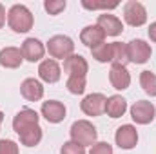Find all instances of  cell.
I'll return each mask as SVG.
<instances>
[{"instance_id":"1","label":"cell","mask_w":156,"mask_h":154,"mask_svg":"<svg viewBox=\"0 0 156 154\" xmlns=\"http://www.w3.org/2000/svg\"><path fill=\"white\" fill-rule=\"evenodd\" d=\"M35 18L33 13L29 11V7H26L24 4H15L9 7L7 11V26L9 29H13L15 33H27L33 29Z\"/></svg>"},{"instance_id":"2","label":"cell","mask_w":156,"mask_h":154,"mask_svg":"<svg viewBox=\"0 0 156 154\" xmlns=\"http://www.w3.org/2000/svg\"><path fill=\"white\" fill-rule=\"evenodd\" d=\"M69 134H71V140L80 143L82 147H93L96 143V138H98V131L89 120L73 121V125L69 129Z\"/></svg>"},{"instance_id":"3","label":"cell","mask_w":156,"mask_h":154,"mask_svg":"<svg viewBox=\"0 0 156 154\" xmlns=\"http://www.w3.org/2000/svg\"><path fill=\"white\" fill-rule=\"evenodd\" d=\"M45 49L49 51V56L53 60H66L75 54V42L66 35H55L47 40Z\"/></svg>"},{"instance_id":"4","label":"cell","mask_w":156,"mask_h":154,"mask_svg":"<svg viewBox=\"0 0 156 154\" xmlns=\"http://www.w3.org/2000/svg\"><path fill=\"white\" fill-rule=\"evenodd\" d=\"M123 20L131 27H142L147 22V9L138 0H129L123 4Z\"/></svg>"},{"instance_id":"5","label":"cell","mask_w":156,"mask_h":154,"mask_svg":"<svg viewBox=\"0 0 156 154\" xmlns=\"http://www.w3.org/2000/svg\"><path fill=\"white\" fill-rule=\"evenodd\" d=\"M129 113H131L133 121H136L138 125H149V123H153L156 116V107L149 100H138L131 105Z\"/></svg>"},{"instance_id":"6","label":"cell","mask_w":156,"mask_h":154,"mask_svg":"<svg viewBox=\"0 0 156 154\" xmlns=\"http://www.w3.org/2000/svg\"><path fill=\"white\" fill-rule=\"evenodd\" d=\"M151 54H153L151 44H147L145 40L134 38V40H131V42L127 44V58H129L131 64H138V65H142V64L149 62Z\"/></svg>"},{"instance_id":"7","label":"cell","mask_w":156,"mask_h":154,"mask_svg":"<svg viewBox=\"0 0 156 154\" xmlns=\"http://www.w3.org/2000/svg\"><path fill=\"white\" fill-rule=\"evenodd\" d=\"M105 102H107V98L102 93H91L80 102V109H82L83 114L93 116V118L102 116L105 113Z\"/></svg>"},{"instance_id":"8","label":"cell","mask_w":156,"mask_h":154,"mask_svg":"<svg viewBox=\"0 0 156 154\" xmlns=\"http://www.w3.org/2000/svg\"><path fill=\"white\" fill-rule=\"evenodd\" d=\"M115 142H116L118 147L123 149V151L134 149L136 143H138V131H136V127L131 125V123H125V125L118 127L116 134H115Z\"/></svg>"},{"instance_id":"9","label":"cell","mask_w":156,"mask_h":154,"mask_svg":"<svg viewBox=\"0 0 156 154\" xmlns=\"http://www.w3.org/2000/svg\"><path fill=\"white\" fill-rule=\"evenodd\" d=\"M38 120H40V116L37 111H33L29 107H24V109H20L15 114V118H13V131L16 134H22L24 131L31 129L33 125H38Z\"/></svg>"},{"instance_id":"10","label":"cell","mask_w":156,"mask_h":154,"mask_svg":"<svg viewBox=\"0 0 156 154\" xmlns=\"http://www.w3.org/2000/svg\"><path fill=\"white\" fill-rule=\"evenodd\" d=\"M20 51H22L24 60L35 64V62H40V60L44 58V54H45V45H44L38 38L29 37V38H26L24 42H22Z\"/></svg>"},{"instance_id":"11","label":"cell","mask_w":156,"mask_h":154,"mask_svg":"<svg viewBox=\"0 0 156 154\" xmlns=\"http://www.w3.org/2000/svg\"><path fill=\"white\" fill-rule=\"evenodd\" d=\"M42 116L49 121V123H60L66 120V114H67V109L62 102L58 100H47L42 103V109H40Z\"/></svg>"},{"instance_id":"12","label":"cell","mask_w":156,"mask_h":154,"mask_svg":"<svg viewBox=\"0 0 156 154\" xmlns=\"http://www.w3.org/2000/svg\"><path fill=\"white\" fill-rule=\"evenodd\" d=\"M96 26L105 33V37H118V35H122V31H123L122 20L118 18L116 15H111V13L98 15Z\"/></svg>"},{"instance_id":"13","label":"cell","mask_w":156,"mask_h":154,"mask_svg":"<svg viewBox=\"0 0 156 154\" xmlns=\"http://www.w3.org/2000/svg\"><path fill=\"white\" fill-rule=\"evenodd\" d=\"M38 76H40V80L45 82V83H56V82L62 78V69H60L58 62L53 60V58L42 60L40 65H38Z\"/></svg>"},{"instance_id":"14","label":"cell","mask_w":156,"mask_h":154,"mask_svg":"<svg viewBox=\"0 0 156 154\" xmlns=\"http://www.w3.org/2000/svg\"><path fill=\"white\" fill-rule=\"evenodd\" d=\"M20 94L27 102H38L44 98V85L37 78H26L20 83Z\"/></svg>"},{"instance_id":"15","label":"cell","mask_w":156,"mask_h":154,"mask_svg":"<svg viewBox=\"0 0 156 154\" xmlns=\"http://www.w3.org/2000/svg\"><path fill=\"white\" fill-rule=\"evenodd\" d=\"M64 71L67 73V76H87L89 64L82 54H71L64 60Z\"/></svg>"},{"instance_id":"16","label":"cell","mask_w":156,"mask_h":154,"mask_svg":"<svg viewBox=\"0 0 156 154\" xmlns=\"http://www.w3.org/2000/svg\"><path fill=\"white\" fill-rule=\"evenodd\" d=\"M22 62H24V56L18 47L7 45V47L0 49V65L4 69H18L22 65Z\"/></svg>"},{"instance_id":"17","label":"cell","mask_w":156,"mask_h":154,"mask_svg":"<svg viewBox=\"0 0 156 154\" xmlns=\"http://www.w3.org/2000/svg\"><path fill=\"white\" fill-rule=\"evenodd\" d=\"M80 42L83 45H87L89 49H93V47H96V45H100V44L105 42V33L96 24L94 26H85L80 31Z\"/></svg>"},{"instance_id":"18","label":"cell","mask_w":156,"mask_h":154,"mask_svg":"<svg viewBox=\"0 0 156 154\" xmlns=\"http://www.w3.org/2000/svg\"><path fill=\"white\" fill-rule=\"evenodd\" d=\"M109 82H111V85L116 91H125L131 85V75H129L127 67H123V65H111Z\"/></svg>"},{"instance_id":"19","label":"cell","mask_w":156,"mask_h":154,"mask_svg":"<svg viewBox=\"0 0 156 154\" xmlns=\"http://www.w3.org/2000/svg\"><path fill=\"white\" fill-rule=\"evenodd\" d=\"M127 100L120 94H113L107 98L105 102V114L109 118H122V116L127 113Z\"/></svg>"},{"instance_id":"20","label":"cell","mask_w":156,"mask_h":154,"mask_svg":"<svg viewBox=\"0 0 156 154\" xmlns=\"http://www.w3.org/2000/svg\"><path fill=\"white\" fill-rule=\"evenodd\" d=\"M42 136L44 134H42V127L40 125H33L31 129H27L22 134H18L20 143L26 145V147H37L40 142H42Z\"/></svg>"},{"instance_id":"21","label":"cell","mask_w":156,"mask_h":154,"mask_svg":"<svg viewBox=\"0 0 156 154\" xmlns=\"http://www.w3.org/2000/svg\"><path fill=\"white\" fill-rule=\"evenodd\" d=\"M111 64L113 65H127L129 58H127V44L122 42H113L111 44Z\"/></svg>"},{"instance_id":"22","label":"cell","mask_w":156,"mask_h":154,"mask_svg":"<svg viewBox=\"0 0 156 154\" xmlns=\"http://www.w3.org/2000/svg\"><path fill=\"white\" fill-rule=\"evenodd\" d=\"M140 85L145 91V94H149L151 98L156 96V75L151 71H142L140 73Z\"/></svg>"},{"instance_id":"23","label":"cell","mask_w":156,"mask_h":154,"mask_svg":"<svg viewBox=\"0 0 156 154\" xmlns=\"http://www.w3.org/2000/svg\"><path fill=\"white\" fill-rule=\"evenodd\" d=\"M91 53H93V58H94L96 62H100V64L111 62V44H107V42H104V44L93 47Z\"/></svg>"},{"instance_id":"24","label":"cell","mask_w":156,"mask_h":154,"mask_svg":"<svg viewBox=\"0 0 156 154\" xmlns=\"http://www.w3.org/2000/svg\"><path fill=\"white\" fill-rule=\"evenodd\" d=\"M85 85H87V80L85 76H67V82H66V87L71 94H83L85 91Z\"/></svg>"},{"instance_id":"25","label":"cell","mask_w":156,"mask_h":154,"mask_svg":"<svg viewBox=\"0 0 156 154\" xmlns=\"http://www.w3.org/2000/svg\"><path fill=\"white\" fill-rule=\"evenodd\" d=\"M66 0H45L44 2V9L49 13V15H53V16H56V15H60L64 9H66Z\"/></svg>"},{"instance_id":"26","label":"cell","mask_w":156,"mask_h":154,"mask_svg":"<svg viewBox=\"0 0 156 154\" xmlns=\"http://www.w3.org/2000/svg\"><path fill=\"white\" fill-rule=\"evenodd\" d=\"M60 154H85V147H82L80 143L69 140V142H64V145L60 149Z\"/></svg>"},{"instance_id":"27","label":"cell","mask_w":156,"mask_h":154,"mask_svg":"<svg viewBox=\"0 0 156 154\" xmlns=\"http://www.w3.org/2000/svg\"><path fill=\"white\" fill-rule=\"evenodd\" d=\"M82 5H83L85 9H91V11H94V9H105V13H107V9L118 7V2L105 4V2H89V0H82Z\"/></svg>"},{"instance_id":"28","label":"cell","mask_w":156,"mask_h":154,"mask_svg":"<svg viewBox=\"0 0 156 154\" xmlns=\"http://www.w3.org/2000/svg\"><path fill=\"white\" fill-rule=\"evenodd\" d=\"M0 154H20L18 143L13 140H0Z\"/></svg>"},{"instance_id":"29","label":"cell","mask_w":156,"mask_h":154,"mask_svg":"<svg viewBox=\"0 0 156 154\" xmlns=\"http://www.w3.org/2000/svg\"><path fill=\"white\" fill-rule=\"evenodd\" d=\"M89 154H115V152H113V145H109L107 142H96L91 147Z\"/></svg>"},{"instance_id":"30","label":"cell","mask_w":156,"mask_h":154,"mask_svg":"<svg viewBox=\"0 0 156 154\" xmlns=\"http://www.w3.org/2000/svg\"><path fill=\"white\" fill-rule=\"evenodd\" d=\"M147 33H149V38L153 40V42H156V22H153V24L149 26V31H147Z\"/></svg>"},{"instance_id":"31","label":"cell","mask_w":156,"mask_h":154,"mask_svg":"<svg viewBox=\"0 0 156 154\" xmlns=\"http://www.w3.org/2000/svg\"><path fill=\"white\" fill-rule=\"evenodd\" d=\"M4 24H5V7L0 4V29L4 27Z\"/></svg>"},{"instance_id":"32","label":"cell","mask_w":156,"mask_h":154,"mask_svg":"<svg viewBox=\"0 0 156 154\" xmlns=\"http://www.w3.org/2000/svg\"><path fill=\"white\" fill-rule=\"evenodd\" d=\"M2 121H4V113L0 111V125H2Z\"/></svg>"}]
</instances>
